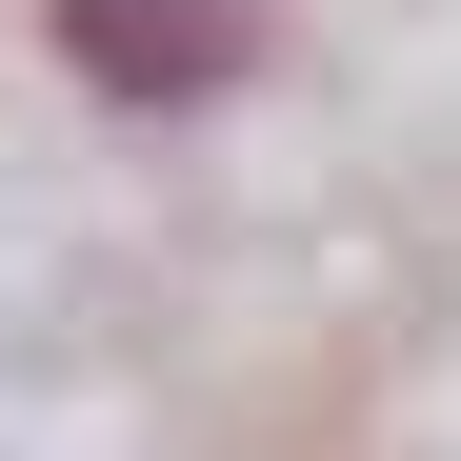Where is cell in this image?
Segmentation results:
<instances>
[{
    "instance_id": "cell-1",
    "label": "cell",
    "mask_w": 461,
    "mask_h": 461,
    "mask_svg": "<svg viewBox=\"0 0 461 461\" xmlns=\"http://www.w3.org/2000/svg\"><path fill=\"white\" fill-rule=\"evenodd\" d=\"M60 60H81L101 101H201V81L261 60V21L241 0H60Z\"/></svg>"
}]
</instances>
